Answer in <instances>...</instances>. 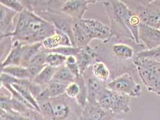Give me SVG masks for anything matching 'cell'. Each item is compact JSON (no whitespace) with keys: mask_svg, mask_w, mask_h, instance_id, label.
Returning a JSON list of instances; mask_svg holds the SVG:
<instances>
[{"mask_svg":"<svg viewBox=\"0 0 160 120\" xmlns=\"http://www.w3.org/2000/svg\"><path fill=\"white\" fill-rule=\"evenodd\" d=\"M102 4L110 21L113 35L129 38L139 44V28L142 23L139 16L122 1H106Z\"/></svg>","mask_w":160,"mask_h":120,"instance_id":"obj_1","label":"cell"},{"mask_svg":"<svg viewBox=\"0 0 160 120\" xmlns=\"http://www.w3.org/2000/svg\"><path fill=\"white\" fill-rule=\"evenodd\" d=\"M56 30L52 23L25 8L18 16L15 31L8 38L22 45L34 44L43 42Z\"/></svg>","mask_w":160,"mask_h":120,"instance_id":"obj_2","label":"cell"},{"mask_svg":"<svg viewBox=\"0 0 160 120\" xmlns=\"http://www.w3.org/2000/svg\"><path fill=\"white\" fill-rule=\"evenodd\" d=\"M73 32L74 45L80 49L89 46L93 40L106 43L113 36L111 28L102 21L94 19L75 21Z\"/></svg>","mask_w":160,"mask_h":120,"instance_id":"obj_3","label":"cell"},{"mask_svg":"<svg viewBox=\"0 0 160 120\" xmlns=\"http://www.w3.org/2000/svg\"><path fill=\"white\" fill-rule=\"evenodd\" d=\"M133 64L147 90L160 96V61L135 57Z\"/></svg>","mask_w":160,"mask_h":120,"instance_id":"obj_4","label":"cell"},{"mask_svg":"<svg viewBox=\"0 0 160 120\" xmlns=\"http://www.w3.org/2000/svg\"><path fill=\"white\" fill-rule=\"evenodd\" d=\"M53 120H79L83 111L75 99L66 94L50 98Z\"/></svg>","mask_w":160,"mask_h":120,"instance_id":"obj_5","label":"cell"},{"mask_svg":"<svg viewBox=\"0 0 160 120\" xmlns=\"http://www.w3.org/2000/svg\"><path fill=\"white\" fill-rule=\"evenodd\" d=\"M130 98L108 88L106 85L98 95L97 103L104 109L113 113L128 114L130 111Z\"/></svg>","mask_w":160,"mask_h":120,"instance_id":"obj_6","label":"cell"},{"mask_svg":"<svg viewBox=\"0 0 160 120\" xmlns=\"http://www.w3.org/2000/svg\"><path fill=\"white\" fill-rule=\"evenodd\" d=\"M136 2L130 8L139 16L142 23L153 28H160V0L149 1L148 2ZM130 8V7H129Z\"/></svg>","mask_w":160,"mask_h":120,"instance_id":"obj_7","label":"cell"},{"mask_svg":"<svg viewBox=\"0 0 160 120\" xmlns=\"http://www.w3.org/2000/svg\"><path fill=\"white\" fill-rule=\"evenodd\" d=\"M109 90L129 96L139 98L142 94V86L136 82L130 74L125 73L106 84Z\"/></svg>","mask_w":160,"mask_h":120,"instance_id":"obj_8","label":"cell"},{"mask_svg":"<svg viewBox=\"0 0 160 120\" xmlns=\"http://www.w3.org/2000/svg\"><path fill=\"white\" fill-rule=\"evenodd\" d=\"M97 1L93 0H67L64 1L61 12L75 21L83 19V16L89 8V6L94 4Z\"/></svg>","mask_w":160,"mask_h":120,"instance_id":"obj_9","label":"cell"},{"mask_svg":"<svg viewBox=\"0 0 160 120\" xmlns=\"http://www.w3.org/2000/svg\"><path fill=\"white\" fill-rule=\"evenodd\" d=\"M19 13L0 4L1 38H8L15 31L18 16Z\"/></svg>","mask_w":160,"mask_h":120,"instance_id":"obj_10","label":"cell"},{"mask_svg":"<svg viewBox=\"0 0 160 120\" xmlns=\"http://www.w3.org/2000/svg\"><path fill=\"white\" fill-rule=\"evenodd\" d=\"M139 38L148 50L158 48L160 46V30L141 23L139 28Z\"/></svg>","mask_w":160,"mask_h":120,"instance_id":"obj_11","label":"cell"},{"mask_svg":"<svg viewBox=\"0 0 160 120\" xmlns=\"http://www.w3.org/2000/svg\"><path fill=\"white\" fill-rule=\"evenodd\" d=\"M115 115L102 108L98 103H88L79 120H112Z\"/></svg>","mask_w":160,"mask_h":120,"instance_id":"obj_12","label":"cell"},{"mask_svg":"<svg viewBox=\"0 0 160 120\" xmlns=\"http://www.w3.org/2000/svg\"><path fill=\"white\" fill-rule=\"evenodd\" d=\"M42 44L44 49L46 51H51L64 46H73L70 38L57 29L53 35L43 40Z\"/></svg>","mask_w":160,"mask_h":120,"instance_id":"obj_13","label":"cell"},{"mask_svg":"<svg viewBox=\"0 0 160 120\" xmlns=\"http://www.w3.org/2000/svg\"><path fill=\"white\" fill-rule=\"evenodd\" d=\"M76 57L78 60L80 73L83 75L88 68L91 67L95 62L97 61L98 55L94 49L89 46L85 48L81 49L79 53Z\"/></svg>","mask_w":160,"mask_h":120,"instance_id":"obj_14","label":"cell"},{"mask_svg":"<svg viewBox=\"0 0 160 120\" xmlns=\"http://www.w3.org/2000/svg\"><path fill=\"white\" fill-rule=\"evenodd\" d=\"M22 43L18 41L12 40V49L6 58L1 62V68L8 66H21Z\"/></svg>","mask_w":160,"mask_h":120,"instance_id":"obj_15","label":"cell"},{"mask_svg":"<svg viewBox=\"0 0 160 120\" xmlns=\"http://www.w3.org/2000/svg\"><path fill=\"white\" fill-rule=\"evenodd\" d=\"M86 82L87 87L88 103L92 104L97 103L98 96L106 85H103L102 82L97 79L93 76L88 78Z\"/></svg>","mask_w":160,"mask_h":120,"instance_id":"obj_16","label":"cell"},{"mask_svg":"<svg viewBox=\"0 0 160 120\" xmlns=\"http://www.w3.org/2000/svg\"><path fill=\"white\" fill-rule=\"evenodd\" d=\"M43 48L42 42L30 45H23L22 46L21 66L28 68L31 60Z\"/></svg>","mask_w":160,"mask_h":120,"instance_id":"obj_17","label":"cell"},{"mask_svg":"<svg viewBox=\"0 0 160 120\" xmlns=\"http://www.w3.org/2000/svg\"><path fill=\"white\" fill-rule=\"evenodd\" d=\"M47 53L41 50L40 52L31 60L28 68L31 76V80L34 78L37 75H38L40 72L45 68L47 65L46 63V58Z\"/></svg>","mask_w":160,"mask_h":120,"instance_id":"obj_18","label":"cell"},{"mask_svg":"<svg viewBox=\"0 0 160 120\" xmlns=\"http://www.w3.org/2000/svg\"><path fill=\"white\" fill-rule=\"evenodd\" d=\"M92 76L102 82H107L110 78V72L107 65L102 61H97L91 66Z\"/></svg>","mask_w":160,"mask_h":120,"instance_id":"obj_19","label":"cell"},{"mask_svg":"<svg viewBox=\"0 0 160 120\" xmlns=\"http://www.w3.org/2000/svg\"><path fill=\"white\" fill-rule=\"evenodd\" d=\"M58 68L46 66L32 81L43 88L46 87L53 79Z\"/></svg>","mask_w":160,"mask_h":120,"instance_id":"obj_20","label":"cell"},{"mask_svg":"<svg viewBox=\"0 0 160 120\" xmlns=\"http://www.w3.org/2000/svg\"><path fill=\"white\" fill-rule=\"evenodd\" d=\"M1 73L10 76L17 79H31V76L28 68L22 66H8L1 68Z\"/></svg>","mask_w":160,"mask_h":120,"instance_id":"obj_21","label":"cell"},{"mask_svg":"<svg viewBox=\"0 0 160 120\" xmlns=\"http://www.w3.org/2000/svg\"><path fill=\"white\" fill-rule=\"evenodd\" d=\"M112 51L117 58L120 60H131L134 56V48L125 43L114 44L112 46Z\"/></svg>","mask_w":160,"mask_h":120,"instance_id":"obj_22","label":"cell"},{"mask_svg":"<svg viewBox=\"0 0 160 120\" xmlns=\"http://www.w3.org/2000/svg\"><path fill=\"white\" fill-rule=\"evenodd\" d=\"M68 85L66 83L52 79L46 87L50 98H57L64 94Z\"/></svg>","mask_w":160,"mask_h":120,"instance_id":"obj_23","label":"cell"},{"mask_svg":"<svg viewBox=\"0 0 160 120\" xmlns=\"http://www.w3.org/2000/svg\"><path fill=\"white\" fill-rule=\"evenodd\" d=\"M46 58V65L52 68H59L64 66L66 64L67 57L58 53L49 52Z\"/></svg>","mask_w":160,"mask_h":120,"instance_id":"obj_24","label":"cell"},{"mask_svg":"<svg viewBox=\"0 0 160 120\" xmlns=\"http://www.w3.org/2000/svg\"><path fill=\"white\" fill-rule=\"evenodd\" d=\"M53 79L66 83L67 84H69L75 81L74 76L66 65L58 68Z\"/></svg>","mask_w":160,"mask_h":120,"instance_id":"obj_25","label":"cell"},{"mask_svg":"<svg viewBox=\"0 0 160 120\" xmlns=\"http://www.w3.org/2000/svg\"><path fill=\"white\" fill-rule=\"evenodd\" d=\"M0 4L11 9L16 12L20 13L25 8L23 1L18 0H1Z\"/></svg>","mask_w":160,"mask_h":120,"instance_id":"obj_26","label":"cell"},{"mask_svg":"<svg viewBox=\"0 0 160 120\" xmlns=\"http://www.w3.org/2000/svg\"><path fill=\"white\" fill-rule=\"evenodd\" d=\"M81 49L78 47L74 46H64V47H61L55 49H52L51 51H44L45 52H53L58 53L59 54L63 55L66 57L69 56H76L80 51Z\"/></svg>","mask_w":160,"mask_h":120,"instance_id":"obj_27","label":"cell"},{"mask_svg":"<svg viewBox=\"0 0 160 120\" xmlns=\"http://www.w3.org/2000/svg\"><path fill=\"white\" fill-rule=\"evenodd\" d=\"M136 58H151L160 61V46L151 50H142L136 53Z\"/></svg>","mask_w":160,"mask_h":120,"instance_id":"obj_28","label":"cell"},{"mask_svg":"<svg viewBox=\"0 0 160 120\" xmlns=\"http://www.w3.org/2000/svg\"><path fill=\"white\" fill-rule=\"evenodd\" d=\"M1 118L5 120H37L29 117L24 116L18 113L6 112L1 111Z\"/></svg>","mask_w":160,"mask_h":120,"instance_id":"obj_29","label":"cell"},{"mask_svg":"<svg viewBox=\"0 0 160 120\" xmlns=\"http://www.w3.org/2000/svg\"><path fill=\"white\" fill-rule=\"evenodd\" d=\"M0 120H4V119H3V118H0Z\"/></svg>","mask_w":160,"mask_h":120,"instance_id":"obj_30","label":"cell"},{"mask_svg":"<svg viewBox=\"0 0 160 120\" xmlns=\"http://www.w3.org/2000/svg\"><path fill=\"white\" fill-rule=\"evenodd\" d=\"M124 120V119H121V120H115V119H113V120Z\"/></svg>","mask_w":160,"mask_h":120,"instance_id":"obj_31","label":"cell"},{"mask_svg":"<svg viewBox=\"0 0 160 120\" xmlns=\"http://www.w3.org/2000/svg\"><path fill=\"white\" fill-rule=\"evenodd\" d=\"M159 30H160V28H159Z\"/></svg>","mask_w":160,"mask_h":120,"instance_id":"obj_32","label":"cell"}]
</instances>
